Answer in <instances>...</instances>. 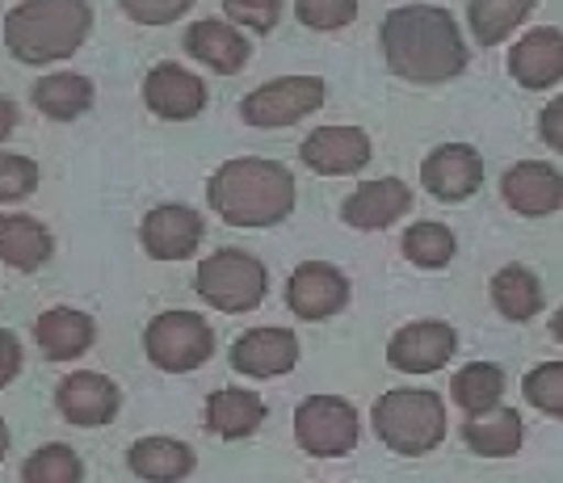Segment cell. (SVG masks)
<instances>
[{"label":"cell","instance_id":"7","mask_svg":"<svg viewBox=\"0 0 563 483\" xmlns=\"http://www.w3.org/2000/svg\"><path fill=\"white\" fill-rule=\"evenodd\" d=\"M362 438V416L341 395H307L295 408V441L311 459H345Z\"/></svg>","mask_w":563,"mask_h":483},{"label":"cell","instance_id":"15","mask_svg":"<svg viewBox=\"0 0 563 483\" xmlns=\"http://www.w3.org/2000/svg\"><path fill=\"white\" fill-rule=\"evenodd\" d=\"M500 198L526 219H547L563 207V173L547 161H517L500 177Z\"/></svg>","mask_w":563,"mask_h":483},{"label":"cell","instance_id":"26","mask_svg":"<svg viewBox=\"0 0 563 483\" xmlns=\"http://www.w3.org/2000/svg\"><path fill=\"white\" fill-rule=\"evenodd\" d=\"M93 106V80L80 72H55L34 85V110L51 122H76Z\"/></svg>","mask_w":563,"mask_h":483},{"label":"cell","instance_id":"6","mask_svg":"<svg viewBox=\"0 0 563 483\" xmlns=\"http://www.w3.org/2000/svg\"><path fill=\"white\" fill-rule=\"evenodd\" d=\"M143 353L165 374H189L214 358V328L198 311H161L143 328Z\"/></svg>","mask_w":563,"mask_h":483},{"label":"cell","instance_id":"28","mask_svg":"<svg viewBox=\"0 0 563 483\" xmlns=\"http://www.w3.org/2000/svg\"><path fill=\"white\" fill-rule=\"evenodd\" d=\"M493 303L505 320H534L542 311V282L526 265H505L493 277Z\"/></svg>","mask_w":563,"mask_h":483},{"label":"cell","instance_id":"39","mask_svg":"<svg viewBox=\"0 0 563 483\" xmlns=\"http://www.w3.org/2000/svg\"><path fill=\"white\" fill-rule=\"evenodd\" d=\"M13 127H18V106L9 97H0V143L13 135Z\"/></svg>","mask_w":563,"mask_h":483},{"label":"cell","instance_id":"14","mask_svg":"<svg viewBox=\"0 0 563 483\" xmlns=\"http://www.w3.org/2000/svg\"><path fill=\"white\" fill-rule=\"evenodd\" d=\"M299 366V337L290 328H249L232 341V370L244 378H282Z\"/></svg>","mask_w":563,"mask_h":483},{"label":"cell","instance_id":"9","mask_svg":"<svg viewBox=\"0 0 563 483\" xmlns=\"http://www.w3.org/2000/svg\"><path fill=\"white\" fill-rule=\"evenodd\" d=\"M454 353H459V332L446 320H412L391 337L387 366H396L399 374H433Z\"/></svg>","mask_w":563,"mask_h":483},{"label":"cell","instance_id":"4","mask_svg":"<svg viewBox=\"0 0 563 483\" xmlns=\"http://www.w3.org/2000/svg\"><path fill=\"white\" fill-rule=\"evenodd\" d=\"M371 425H375L378 441L387 450H396L404 459L429 454L446 441V408L442 399L424 387H396L383 392L371 408Z\"/></svg>","mask_w":563,"mask_h":483},{"label":"cell","instance_id":"35","mask_svg":"<svg viewBox=\"0 0 563 483\" xmlns=\"http://www.w3.org/2000/svg\"><path fill=\"white\" fill-rule=\"evenodd\" d=\"M118 4L131 22L140 25H168L194 9V0H118Z\"/></svg>","mask_w":563,"mask_h":483},{"label":"cell","instance_id":"33","mask_svg":"<svg viewBox=\"0 0 563 483\" xmlns=\"http://www.w3.org/2000/svg\"><path fill=\"white\" fill-rule=\"evenodd\" d=\"M38 189V164L18 152H0V207L22 202Z\"/></svg>","mask_w":563,"mask_h":483},{"label":"cell","instance_id":"17","mask_svg":"<svg viewBox=\"0 0 563 483\" xmlns=\"http://www.w3.org/2000/svg\"><path fill=\"white\" fill-rule=\"evenodd\" d=\"M143 101L156 118L186 122L207 110V85H202V76H194L181 64H156L143 80Z\"/></svg>","mask_w":563,"mask_h":483},{"label":"cell","instance_id":"27","mask_svg":"<svg viewBox=\"0 0 563 483\" xmlns=\"http://www.w3.org/2000/svg\"><path fill=\"white\" fill-rule=\"evenodd\" d=\"M500 395H505V370L493 362H467L450 378V399L467 416H484L500 408Z\"/></svg>","mask_w":563,"mask_h":483},{"label":"cell","instance_id":"13","mask_svg":"<svg viewBox=\"0 0 563 483\" xmlns=\"http://www.w3.org/2000/svg\"><path fill=\"white\" fill-rule=\"evenodd\" d=\"M55 408L68 425L80 429H97V425H110L122 408V392H118L114 378L97 374V370H76L59 383L55 392Z\"/></svg>","mask_w":563,"mask_h":483},{"label":"cell","instance_id":"34","mask_svg":"<svg viewBox=\"0 0 563 483\" xmlns=\"http://www.w3.org/2000/svg\"><path fill=\"white\" fill-rule=\"evenodd\" d=\"M295 13L307 30H345L357 18V0H295Z\"/></svg>","mask_w":563,"mask_h":483},{"label":"cell","instance_id":"36","mask_svg":"<svg viewBox=\"0 0 563 483\" xmlns=\"http://www.w3.org/2000/svg\"><path fill=\"white\" fill-rule=\"evenodd\" d=\"M223 9L235 25H249L257 34H269L282 18V0H223Z\"/></svg>","mask_w":563,"mask_h":483},{"label":"cell","instance_id":"19","mask_svg":"<svg viewBox=\"0 0 563 483\" xmlns=\"http://www.w3.org/2000/svg\"><path fill=\"white\" fill-rule=\"evenodd\" d=\"M404 210H412V189L399 177H378V182L357 185L341 202V219L357 231H383L391 228Z\"/></svg>","mask_w":563,"mask_h":483},{"label":"cell","instance_id":"25","mask_svg":"<svg viewBox=\"0 0 563 483\" xmlns=\"http://www.w3.org/2000/svg\"><path fill=\"white\" fill-rule=\"evenodd\" d=\"M526 438V425L514 408H493L484 416H467L463 420V446L479 459H509Z\"/></svg>","mask_w":563,"mask_h":483},{"label":"cell","instance_id":"41","mask_svg":"<svg viewBox=\"0 0 563 483\" xmlns=\"http://www.w3.org/2000/svg\"><path fill=\"white\" fill-rule=\"evenodd\" d=\"M4 454H9V425L0 420V462H4Z\"/></svg>","mask_w":563,"mask_h":483},{"label":"cell","instance_id":"37","mask_svg":"<svg viewBox=\"0 0 563 483\" xmlns=\"http://www.w3.org/2000/svg\"><path fill=\"white\" fill-rule=\"evenodd\" d=\"M18 374H22V341L9 328H0V387H9Z\"/></svg>","mask_w":563,"mask_h":483},{"label":"cell","instance_id":"31","mask_svg":"<svg viewBox=\"0 0 563 483\" xmlns=\"http://www.w3.org/2000/svg\"><path fill=\"white\" fill-rule=\"evenodd\" d=\"M85 480V462L71 446H38L30 459L22 462V483H80Z\"/></svg>","mask_w":563,"mask_h":483},{"label":"cell","instance_id":"20","mask_svg":"<svg viewBox=\"0 0 563 483\" xmlns=\"http://www.w3.org/2000/svg\"><path fill=\"white\" fill-rule=\"evenodd\" d=\"M189 59H198V64H207L211 72L219 76H232L249 64V55H253V43L235 30V25L219 22V18H202V22H194L186 30V39H181Z\"/></svg>","mask_w":563,"mask_h":483},{"label":"cell","instance_id":"40","mask_svg":"<svg viewBox=\"0 0 563 483\" xmlns=\"http://www.w3.org/2000/svg\"><path fill=\"white\" fill-rule=\"evenodd\" d=\"M551 337H555V341H563V307L551 316Z\"/></svg>","mask_w":563,"mask_h":483},{"label":"cell","instance_id":"38","mask_svg":"<svg viewBox=\"0 0 563 483\" xmlns=\"http://www.w3.org/2000/svg\"><path fill=\"white\" fill-rule=\"evenodd\" d=\"M539 135H542V143H547V147L563 152V92L539 114Z\"/></svg>","mask_w":563,"mask_h":483},{"label":"cell","instance_id":"8","mask_svg":"<svg viewBox=\"0 0 563 483\" xmlns=\"http://www.w3.org/2000/svg\"><path fill=\"white\" fill-rule=\"evenodd\" d=\"M324 97L329 89L320 76H278L240 101V118L261 131H278V127H295L299 118L316 114Z\"/></svg>","mask_w":563,"mask_h":483},{"label":"cell","instance_id":"21","mask_svg":"<svg viewBox=\"0 0 563 483\" xmlns=\"http://www.w3.org/2000/svg\"><path fill=\"white\" fill-rule=\"evenodd\" d=\"M34 341L51 362H71V358L89 353V345L97 341V320L76 307H51L34 323Z\"/></svg>","mask_w":563,"mask_h":483},{"label":"cell","instance_id":"30","mask_svg":"<svg viewBox=\"0 0 563 483\" xmlns=\"http://www.w3.org/2000/svg\"><path fill=\"white\" fill-rule=\"evenodd\" d=\"M399 249H404V256H408L412 265H421V270H442V265H450L454 253H459V240H454V231H450L446 223L421 219V223H412V228L404 231Z\"/></svg>","mask_w":563,"mask_h":483},{"label":"cell","instance_id":"10","mask_svg":"<svg viewBox=\"0 0 563 483\" xmlns=\"http://www.w3.org/2000/svg\"><path fill=\"white\" fill-rule=\"evenodd\" d=\"M207 235V223L194 207L181 202H165V207L147 210L140 223V244L152 261H189L198 253Z\"/></svg>","mask_w":563,"mask_h":483},{"label":"cell","instance_id":"22","mask_svg":"<svg viewBox=\"0 0 563 483\" xmlns=\"http://www.w3.org/2000/svg\"><path fill=\"white\" fill-rule=\"evenodd\" d=\"M265 425V399L249 387H219L207 395V429L223 441L253 438Z\"/></svg>","mask_w":563,"mask_h":483},{"label":"cell","instance_id":"5","mask_svg":"<svg viewBox=\"0 0 563 483\" xmlns=\"http://www.w3.org/2000/svg\"><path fill=\"white\" fill-rule=\"evenodd\" d=\"M194 290L202 303H211L214 311L244 316V311H257L269 295V270L261 256L244 253V249H219L198 261Z\"/></svg>","mask_w":563,"mask_h":483},{"label":"cell","instance_id":"29","mask_svg":"<svg viewBox=\"0 0 563 483\" xmlns=\"http://www.w3.org/2000/svg\"><path fill=\"white\" fill-rule=\"evenodd\" d=\"M534 4H539V0H471V9H467L471 39L479 46L505 43L517 25L530 18Z\"/></svg>","mask_w":563,"mask_h":483},{"label":"cell","instance_id":"2","mask_svg":"<svg viewBox=\"0 0 563 483\" xmlns=\"http://www.w3.org/2000/svg\"><path fill=\"white\" fill-rule=\"evenodd\" d=\"M207 202L232 228H278L295 215L299 182L278 161L235 156V161L214 168V177L207 182Z\"/></svg>","mask_w":563,"mask_h":483},{"label":"cell","instance_id":"11","mask_svg":"<svg viewBox=\"0 0 563 483\" xmlns=\"http://www.w3.org/2000/svg\"><path fill=\"white\" fill-rule=\"evenodd\" d=\"M345 303H350V277L329 261H303L286 282V307L307 323L345 311Z\"/></svg>","mask_w":563,"mask_h":483},{"label":"cell","instance_id":"32","mask_svg":"<svg viewBox=\"0 0 563 483\" xmlns=\"http://www.w3.org/2000/svg\"><path fill=\"white\" fill-rule=\"evenodd\" d=\"M521 395L534 404V413H547L563 420V362H542L526 374Z\"/></svg>","mask_w":563,"mask_h":483},{"label":"cell","instance_id":"1","mask_svg":"<svg viewBox=\"0 0 563 483\" xmlns=\"http://www.w3.org/2000/svg\"><path fill=\"white\" fill-rule=\"evenodd\" d=\"M387 68L408 85H446L467 68V43L454 13L442 4H404L383 18Z\"/></svg>","mask_w":563,"mask_h":483},{"label":"cell","instance_id":"16","mask_svg":"<svg viewBox=\"0 0 563 483\" xmlns=\"http://www.w3.org/2000/svg\"><path fill=\"white\" fill-rule=\"evenodd\" d=\"M299 161L320 177H350L371 161V135L362 127H320L303 139Z\"/></svg>","mask_w":563,"mask_h":483},{"label":"cell","instance_id":"23","mask_svg":"<svg viewBox=\"0 0 563 483\" xmlns=\"http://www.w3.org/2000/svg\"><path fill=\"white\" fill-rule=\"evenodd\" d=\"M55 253V240L51 231L30 219V215H0V261L9 270H22V274H34L43 270Z\"/></svg>","mask_w":563,"mask_h":483},{"label":"cell","instance_id":"18","mask_svg":"<svg viewBox=\"0 0 563 483\" xmlns=\"http://www.w3.org/2000/svg\"><path fill=\"white\" fill-rule=\"evenodd\" d=\"M509 76L521 89H551L563 80V30L534 25L509 51Z\"/></svg>","mask_w":563,"mask_h":483},{"label":"cell","instance_id":"3","mask_svg":"<svg viewBox=\"0 0 563 483\" xmlns=\"http://www.w3.org/2000/svg\"><path fill=\"white\" fill-rule=\"evenodd\" d=\"M93 30L89 0H22L4 13V46L18 64L43 68L76 55Z\"/></svg>","mask_w":563,"mask_h":483},{"label":"cell","instance_id":"24","mask_svg":"<svg viewBox=\"0 0 563 483\" xmlns=\"http://www.w3.org/2000/svg\"><path fill=\"white\" fill-rule=\"evenodd\" d=\"M194 450L177 438H140L126 450V466L131 475L147 483H181L194 471Z\"/></svg>","mask_w":563,"mask_h":483},{"label":"cell","instance_id":"12","mask_svg":"<svg viewBox=\"0 0 563 483\" xmlns=\"http://www.w3.org/2000/svg\"><path fill=\"white\" fill-rule=\"evenodd\" d=\"M421 182L442 202H467L484 185V156L471 143H442L424 156Z\"/></svg>","mask_w":563,"mask_h":483}]
</instances>
